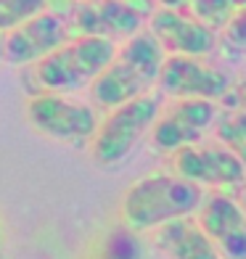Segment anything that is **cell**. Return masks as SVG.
I'll list each match as a JSON object with an SVG mask.
<instances>
[{
    "label": "cell",
    "instance_id": "1",
    "mask_svg": "<svg viewBox=\"0 0 246 259\" xmlns=\"http://www.w3.org/2000/svg\"><path fill=\"white\" fill-rule=\"evenodd\" d=\"M161 45L151 32H135L114 53L106 69L93 79L90 96L103 109H114L130 98H138L154 88L164 61Z\"/></svg>",
    "mask_w": 246,
    "mask_h": 259
},
{
    "label": "cell",
    "instance_id": "17",
    "mask_svg": "<svg viewBox=\"0 0 246 259\" xmlns=\"http://www.w3.org/2000/svg\"><path fill=\"white\" fill-rule=\"evenodd\" d=\"M222 32H225V42L230 48L246 51V3L241 8H236V14H233L230 21L222 27Z\"/></svg>",
    "mask_w": 246,
    "mask_h": 259
},
{
    "label": "cell",
    "instance_id": "2",
    "mask_svg": "<svg viewBox=\"0 0 246 259\" xmlns=\"http://www.w3.org/2000/svg\"><path fill=\"white\" fill-rule=\"evenodd\" d=\"M201 185L180 178V175H151L138 180L122 201V217L127 230L146 233L175 217H188L201 206Z\"/></svg>",
    "mask_w": 246,
    "mask_h": 259
},
{
    "label": "cell",
    "instance_id": "18",
    "mask_svg": "<svg viewBox=\"0 0 246 259\" xmlns=\"http://www.w3.org/2000/svg\"><path fill=\"white\" fill-rule=\"evenodd\" d=\"M103 259H140V246L130 233L122 230L111 238V246L106 249Z\"/></svg>",
    "mask_w": 246,
    "mask_h": 259
},
{
    "label": "cell",
    "instance_id": "19",
    "mask_svg": "<svg viewBox=\"0 0 246 259\" xmlns=\"http://www.w3.org/2000/svg\"><path fill=\"white\" fill-rule=\"evenodd\" d=\"M220 101L225 103L228 109H241V111H246V79L241 82V85H236V88L230 85V90H228Z\"/></svg>",
    "mask_w": 246,
    "mask_h": 259
},
{
    "label": "cell",
    "instance_id": "9",
    "mask_svg": "<svg viewBox=\"0 0 246 259\" xmlns=\"http://www.w3.org/2000/svg\"><path fill=\"white\" fill-rule=\"evenodd\" d=\"M175 175L191 180L196 185H217V188H236L246 180L243 164L236 154L222 143H191L178 151H172Z\"/></svg>",
    "mask_w": 246,
    "mask_h": 259
},
{
    "label": "cell",
    "instance_id": "13",
    "mask_svg": "<svg viewBox=\"0 0 246 259\" xmlns=\"http://www.w3.org/2000/svg\"><path fill=\"white\" fill-rule=\"evenodd\" d=\"M154 243L170 259H222L212 241L207 238V233L201 230V225L191 220V214L175 217L159 225L154 233Z\"/></svg>",
    "mask_w": 246,
    "mask_h": 259
},
{
    "label": "cell",
    "instance_id": "16",
    "mask_svg": "<svg viewBox=\"0 0 246 259\" xmlns=\"http://www.w3.org/2000/svg\"><path fill=\"white\" fill-rule=\"evenodd\" d=\"M48 8V0H0V32H8Z\"/></svg>",
    "mask_w": 246,
    "mask_h": 259
},
{
    "label": "cell",
    "instance_id": "8",
    "mask_svg": "<svg viewBox=\"0 0 246 259\" xmlns=\"http://www.w3.org/2000/svg\"><path fill=\"white\" fill-rule=\"evenodd\" d=\"M69 11L66 24L74 34H90V37L106 40H127L143 27V11L130 0H74Z\"/></svg>",
    "mask_w": 246,
    "mask_h": 259
},
{
    "label": "cell",
    "instance_id": "14",
    "mask_svg": "<svg viewBox=\"0 0 246 259\" xmlns=\"http://www.w3.org/2000/svg\"><path fill=\"white\" fill-rule=\"evenodd\" d=\"M212 127L217 133V140L230 151V154H236V159L243 164V169H246V111L228 109L225 114L215 116Z\"/></svg>",
    "mask_w": 246,
    "mask_h": 259
},
{
    "label": "cell",
    "instance_id": "6",
    "mask_svg": "<svg viewBox=\"0 0 246 259\" xmlns=\"http://www.w3.org/2000/svg\"><path fill=\"white\" fill-rule=\"evenodd\" d=\"M156 85L170 98H204L220 101L230 90V77L217 66H209L198 56H164Z\"/></svg>",
    "mask_w": 246,
    "mask_h": 259
},
{
    "label": "cell",
    "instance_id": "22",
    "mask_svg": "<svg viewBox=\"0 0 246 259\" xmlns=\"http://www.w3.org/2000/svg\"><path fill=\"white\" fill-rule=\"evenodd\" d=\"M0 64H3V32H0Z\"/></svg>",
    "mask_w": 246,
    "mask_h": 259
},
{
    "label": "cell",
    "instance_id": "15",
    "mask_svg": "<svg viewBox=\"0 0 246 259\" xmlns=\"http://www.w3.org/2000/svg\"><path fill=\"white\" fill-rule=\"evenodd\" d=\"M243 3L246 0H188V8L207 27L222 29L230 21V16L236 14V8H241Z\"/></svg>",
    "mask_w": 246,
    "mask_h": 259
},
{
    "label": "cell",
    "instance_id": "11",
    "mask_svg": "<svg viewBox=\"0 0 246 259\" xmlns=\"http://www.w3.org/2000/svg\"><path fill=\"white\" fill-rule=\"evenodd\" d=\"M217 106L215 101L204 98H180L172 103L164 114L154 122V146L159 151H178L183 146H191L201 140L204 133L215 124Z\"/></svg>",
    "mask_w": 246,
    "mask_h": 259
},
{
    "label": "cell",
    "instance_id": "5",
    "mask_svg": "<svg viewBox=\"0 0 246 259\" xmlns=\"http://www.w3.org/2000/svg\"><path fill=\"white\" fill-rule=\"evenodd\" d=\"M27 114L34 130L48 135L58 143L82 148L90 143L98 127V114L90 103H82L69 98L66 93H51L43 90L27 103Z\"/></svg>",
    "mask_w": 246,
    "mask_h": 259
},
{
    "label": "cell",
    "instance_id": "21",
    "mask_svg": "<svg viewBox=\"0 0 246 259\" xmlns=\"http://www.w3.org/2000/svg\"><path fill=\"white\" fill-rule=\"evenodd\" d=\"M238 206L243 209V214H246V180L241 183V196H238Z\"/></svg>",
    "mask_w": 246,
    "mask_h": 259
},
{
    "label": "cell",
    "instance_id": "10",
    "mask_svg": "<svg viewBox=\"0 0 246 259\" xmlns=\"http://www.w3.org/2000/svg\"><path fill=\"white\" fill-rule=\"evenodd\" d=\"M148 32L156 37L164 53L198 56L204 58L217 48V32L198 21L193 14L178 8H156L151 11Z\"/></svg>",
    "mask_w": 246,
    "mask_h": 259
},
{
    "label": "cell",
    "instance_id": "7",
    "mask_svg": "<svg viewBox=\"0 0 246 259\" xmlns=\"http://www.w3.org/2000/svg\"><path fill=\"white\" fill-rule=\"evenodd\" d=\"M69 37H72V32H69L66 19L45 8L37 16L27 19L24 24L3 32V61L11 66L37 64Z\"/></svg>",
    "mask_w": 246,
    "mask_h": 259
},
{
    "label": "cell",
    "instance_id": "12",
    "mask_svg": "<svg viewBox=\"0 0 246 259\" xmlns=\"http://www.w3.org/2000/svg\"><path fill=\"white\" fill-rule=\"evenodd\" d=\"M196 222L222 259H246V214L230 196H207Z\"/></svg>",
    "mask_w": 246,
    "mask_h": 259
},
{
    "label": "cell",
    "instance_id": "3",
    "mask_svg": "<svg viewBox=\"0 0 246 259\" xmlns=\"http://www.w3.org/2000/svg\"><path fill=\"white\" fill-rule=\"evenodd\" d=\"M114 53H116L114 40L74 34L34 64V79L43 90L51 93L85 90L106 69Z\"/></svg>",
    "mask_w": 246,
    "mask_h": 259
},
{
    "label": "cell",
    "instance_id": "4",
    "mask_svg": "<svg viewBox=\"0 0 246 259\" xmlns=\"http://www.w3.org/2000/svg\"><path fill=\"white\" fill-rule=\"evenodd\" d=\"M159 111L161 101L159 96H151V93H143V96L109 109V116L98 122L96 135L90 138L96 161L103 167H114L122 159H127L130 151L140 143V138L154 127Z\"/></svg>",
    "mask_w": 246,
    "mask_h": 259
},
{
    "label": "cell",
    "instance_id": "20",
    "mask_svg": "<svg viewBox=\"0 0 246 259\" xmlns=\"http://www.w3.org/2000/svg\"><path fill=\"white\" fill-rule=\"evenodd\" d=\"M148 3H156L159 8H178V11L188 8V0H148Z\"/></svg>",
    "mask_w": 246,
    "mask_h": 259
}]
</instances>
